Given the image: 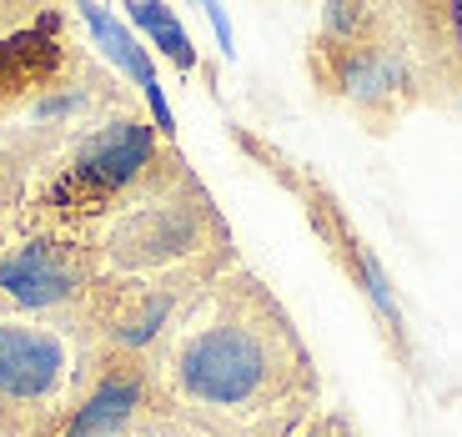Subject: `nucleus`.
I'll use <instances>...</instances> for the list:
<instances>
[{
  "label": "nucleus",
  "instance_id": "obj_1",
  "mask_svg": "<svg viewBox=\"0 0 462 437\" xmlns=\"http://www.w3.org/2000/svg\"><path fill=\"white\" fill-rule=\"evenodd\" d=\"M162 382L176 403L171 413H186L197 427L262 437L256 423L287 432L282 407L297 382L307 387L312 377L287 317L242 276L176 322L162 357Z\"/></svg>",
  "mask_w": 462,
  "mask_h": 437
},
{
  "label": "nucleus",
  "instance_id": "obj_2",
  "mask_svg": "<svg viewBox=\"0 0 462 437\" xmlns=\"http://www.w3.org/2000/svg\"><path fill=\"white\" fill-rule=\"evenodd\" d=\"M101 372H86L46 311L0 297V437H60Z\"/></svg>",
  "mask_w": 462,
  "mask_h": 437
},
{
  "label": "nucleus",
  "instance_id": "obj_3",
  "mask_svg": "<svg viewBox=\"0 0 462 437\" xmlns=\"http://www.w3.org/2000/svg\"><path fill=\"white\" fill-rule=\"evenodd\" d=\"M151 162H156V126H146L141 116H116L70 146L66 162L35 186V201L25 217L76 231L81 221L116 211V196L131 191L151 172Z\"/></svg>",
  "mask_w": 462,
  "mask_h": 437
},
{
  "label": "nucleus",
  "instance_id": "obj_4",
  "mask_svg": "<svg viewBox=\"0 0 462 437\" xmlns=\"http://www.w3.org/2000/svg\"><path fill=\"white\" fill-rule=\"evenodd\" d=\"M96 292V266L70 231L25 217V231L0 252V297L25 311H66Z\"/></svg>",
  "mask_w": 462,
  "mask_h": 437
},
{
  "label": "nucleus",
  "instance_id": "obj_5",
  "mask_svg": "<svg viewBox=\"0 0 462 437\" xmlns=\"http://www.w3.org/2000/svg\"><path fill=\"white\" fill-rule=\"evenodd\" d=\"M207 227L211 211L201 196L181 201V196H151L141 207L121 211L106 237L101 256L111 262V272H166L176 262H191V256L207 246Z\"/></svg>",
  "mask_w": 462,
  "mask_h": 437
},
{
  "label": "nucleus",
  "instance_id": "obj_6",
  "mask_svg": "<svg viewBox=\"0 0 462 437\" xmlns=\"http://www.w3.org/2000/svg\"><path fill=\"white\" fill-rule=\"evenodd\" d=\"M141 407H146V372L126 357H111L60 437H126V427L141 417Z\"/></svg>",
  "mask_w": 462,
  "mask_h": 437
},
{
  "label": "nucleus",
  "instance_id": "obj_7",
  "mask_svg": "<svg viewBox=\"0 0 462 437\" xmlns=\"http://www.w3.org/2000/svg\"><path fill=\"white\" fill-rule=\"evenodd\" d=\"M81 21L96 31V41L106 46V56L126 70V76H136V86L146 91L151 116H156V131H166V136H171V131H176V116H171V106H166V96H162V81H156V70H151L146 46H136V35L116 21L111 11H101V5H81Z\"/></svg>",
  "mask_w": 462,
  "mask_h": 437
},
{
  "label": "nucleus",
  "instance_id": "obj_8",
  "mask_svg": "<svg viewBox=\"0 0 462 437\" xmlns=\"http://www.w3.org/2000/svg\"><path fill=\"white\" fill-rule=\"evenodd\" d=\"M131 25L151 31V41H156V46H162L181 70L197 66V51H191V41H186L181 21H176V15L166 11V5H156V0H136V5H131Z\"/></svg>",
  "mask_w": 462,
  "mask_h": 437
},
{
  "label": "nucleus",
  "instance_id": "obj_9",
  "mask_svg": "<svg viewBox=\"0 0 462 437\" xmlns=\"http://www.w3.org/2000/svg\"><path fill=\"white\" fill-rule=\"evenodd\" d=\"M15 217H21V162L0 146V252H5V237H11Z\"/></svg>",
  "mask_w": 462,
  "mask_h": 437
},
{
  "label": "nucleus",
  "instance_id": "obj_10",
  "mask_svg": "<svg viewBox=\"0 0 462 437\" xmlns=\"http://www.w3.org/2000/svg\"><path fill=\"white\" fill-rule=\"evenodd\" d=\"M207 21L217 25V35H221V46L231 51V21H226V11H221V5H207Z\"/></svg>",
  "mask_w": 462,
  "mask_h": 437
},
{
  "label": "nucleus",
  "instance_id": "obj_11",
  "mask_svg": "<svg viewBox=\"0 0 462 437\" xmlns=\"http://www.w3.org/2000/svg\"><path fill=\"white\" fill-rule=\"evenodd\" d=\"M307 437H332V432H327V427H312V432H307Z\"/></svg>",
  "mask_w": 462,
  "mask_h": 437
},
{
  "label": "nucleus",
  "instance_id": "obj_12",
  "mask_svg": "<svg viewBox=\"0 0 462 437\" xmlns=\"http://www.w3.org/2000/svg\"><path fill=\"white\" fill-rule=\"evenodd\" d=\"M0 11H5V5H0Z\"/></svg>",
  "mask_w": 462,
  "mask_h": 437
}]
</instances>
